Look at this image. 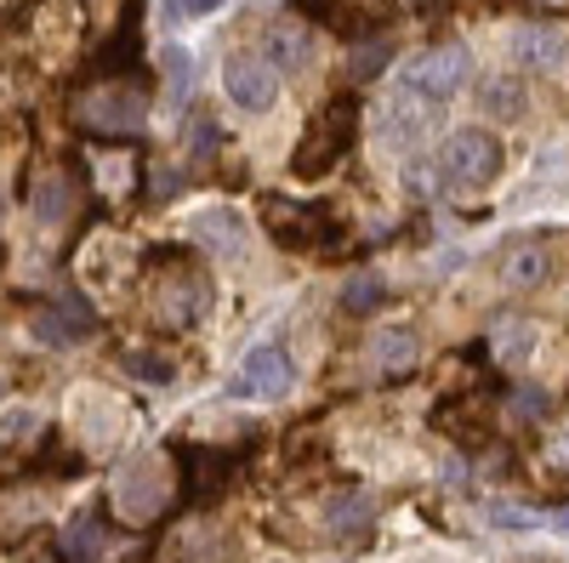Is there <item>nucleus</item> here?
I'll use <instances>...</instances> for the list:
<instances>
[{"label": "nucleus", "mask_w": 569, "mask_h": 563, "mask_svg": "<svg viewBox=\"0 0 569 563\" xmlns=\"http://www.w3.org/2000/svg\"><path fill=\"white\" fill-rule=\"evenodd\" d=\"M80 125L98 131V137H131L149 125V91L131 86V80H109V86H91L80 98Z\"/></svg>", "instance_id": "nucleus-1"}, {"label": "nucleus", "mask_w": 569, "mask_h": 563, "mask_svg": "<svg viewBox=\"0 0 569 563\" xmlns=\"http://www.w3.org/2000/svg\"><path fill=\"white\" fill-rule=\"evenodd\" d=\"M171 506V466L160 455H142L114 473V512L126 524H154Z\"/></svg>", "instance_id": "nucleus-2"}, {"label": "nucleus", "mask_w": 569, "mask_h": 563, "mask_svg": "<svg viewBox=\"0 0 569 563\" xmlns=\"http://www.w3.org/2000/svg\"><path fill=\"white\" fill-rule=\"evenodd\" d=\"M496 171H501V143L490 131H456L450 143L439 149V177H445V188H456V194H467V188H485V182H496Z\"/></svg>", "instance_id": "nucleus-3"}, {"label": "nucleus", "mask_w": 569, "mask_h": 563, "mask_svg": "<svg viewBox=\"0 0 569 563\" xmlns=\"http://www.w3.org/2000/svg\"><path fill=\"white\" fill-rule=\"evenodd\" d=\"M353 125H359V114H353V103L342 98V103H330L313 125H308V137H302V149H297V177H325L330 165H337L342 154H348V143H353Z\"/></svg>", "instance_id": "nucleus-4"}, {"label": "nucleus", "mask_w": 569, "mask_h": 563, "mask_svg": "<svg viewBox=\"0 0 569 563\" xmlns=\"http://www.w3.org/2000/svg\"><path fill=\"white\" fill-rule=\"evenodd\" d=\"M467 74H472V58L461 52V46H433V52H421V58L405 69V91L439 109V103H450L456 91L467 86Z\"/></svg>", "instance_id": "nucleus-5"}, {"label": "nucleus", "mask_w": 569, "mask_h": 563, "mask_svg": "<svg viewBox=\"0 0 569 563\" xmlns=\"http://www.w3.org/2000/svg\"><path fill=\"white\" fill-rule=\"evenodd\" d=\"M291 382H297L291 353L268 342V348H251V353H246V364L233 370L228 393H233V399H251V404H268V399H284V393H291Z\"/></svg>", "instance_id": "nucleus-6"}, {"label": "nucleus", "mask_w": 569, "mask_h": 563, "mask_svg": "<svg viewBox=\"0 0 569 563\" xmlns=\"http://www.w3.org/2000/svg\"><path fill=\"white\" fill-rule=\"evenodd\" d=\"M206 308H211V279L200 268H171L154 285V313L166 331H188Z\"/></svg>", "instance_id": "nucleus-7"}, {"label": "nucleus", "mask_w": 569, "mask_h": 563, "mask_svg": "<svg viewBox=\"0 0 569 563\" xmlns=\"http://www.w3.org/2000/svg\"><path fill=\"white\" fill-rule=\"evenodd\" d=\"M222 91H228V98L240 103L246 114H268L273 98H279V69H273L268 58H257V52H233V58L222 63Z\"/></svg>", "instance_id": "nucleus-8"}, {"label": "nucleus", "mask_w": 569, "mask_h": 563, "mask_svg": "<svg viewBox=\"0 0 569 563\" xmlns=\"http://www.w3.org/2000/svg\"><path fill=\"white\" fill-rule=\"evenodd\" d=\"M262 217L273 228V240L291 245V251H313L337 233V222H330L319 205H297V200H262Z\"/></svg>", "instance_id": "nucleus-9"}, {"label": "nucleus", "mask_w": 569, "mask_h": 563, "mask_svg": "<svg viewBox=\"0 0 569 563\" xmlns=\"http://www.w3.org/2000/svg\"><path fill=\"white\" fill-rule=\"evenodd\" d=\"M507 52L518 69H536V74H552L563 58H569V34L563 29H541V23H525V29H512L507 40Z\"/></svg>", "instance_id": "nucleus-10"}, {"label": "nucleus", "mask_w": 569, "mask_h": 563, "mask_svg": "<svg viewBox=\"0 0 569 563\" xmlns=\"http://www.w3.org/2000/svg\"><path fill=\"white\" fill-rule=\"evenodd\" d=\"M427 125H433V103L410 98V91L388 98V103H382V114H376V131H382V143H393V149L421 143V131H427Z\"/></svg>", "instance_id": "nucleus-11"}, {"label": "nucleus", "mask_w": 569, "mask_h": 563, "mask_svg": "<svg viewBox=\"0 0 569 563\" xmlns=\"http://www.w3.org/2000/svg\"><path fill=\"white\" fill-rule=\"evenodd\" d=\"M552 268H558L552 245H541V240L512 245V251L501 257V285H507V291H541L547 279H552Z\"/></svg>", "instance_id": "nucleus-12"}, {"label": "nucleus", "mask_w": 569, "mask_h": 563, "mask_svg": "<svg viewBox=\"0 0 569 563\" xmlns=\"http://www.w3.org/2000/svg\"><path fill=\"white\" fill-rule=\"evenodd\" d=\"M34 336H40L46 348H74V342L91 336V313H86L74 296H63V302H52V308L34 313Z\"/></svg>", "instance_id": "nucleus-13"}, {"label": "nucleus", "mask_w": 569, "mask_h": 563, "mask_svg": "<svg viewBox=\"0 0 569 563\" xmlns=\"http://www.w3.org/2000/svg\"><path fill=\"white\" fill-rule=\"evenodd\" d=\"M416 359H421V336L410 324H382L370 336V364L382 375H405V370H416Z\"/></svg>", "instance_id": "nucleus-14"}, {"label": "nucleus", "mask_w": 569, "mask_h": 563, "mask_svg": "<svg viewBox=\"0 0 569 563\" xmlns=\"http://www.w3.org/2000/svg\"><path fill=\"white\" fill-rule=\"evenodd\" d=\"M188 233H194V245H206V251H217V257H240V251H246V222H240V211H228V205L200 211Z\"/></svg>", "instance_id": "nucleus-15"}, {"label": "nucleus", "mask_w": 569, "mask_h": 563, "mask_svg": "<svg viewBox=\"0 0 569 563\" xmlns=\"http://www.w3.org/2000/svg\"><path fill=\"white\" fill-rule=\"evenodd\" d=\"M370 519H376V506H370L365 490H342V495H330V501H325V524H330V535H365Z\"/></svg>", "instance_id": "nucleus-16"}, {"label": "nucleus", "mask_w": 569, "mask_h": 563, "mask_svg": "<svg viewBox=\"0 0 569 563\" xmlns=\"http://www.w3.org/2000/svg\"><path fill=\"white\" fill-rule=\"evenodd\" d=\"M63 546L74 552V563H103L114 552V535L103 530V519H74L69 535H63Z\"/></svg>", "instance_id": "nucleus-17"}, {"label": "nucleus", "mask_w": 569, "mask_h": 563, "mask_svg": "<svg viewBox=\"0 0 569 563\" xmlns=\"http://www.w3.org/2000/svg\"><path fill=\"white\" fill-rule=\"evenodd\" d=\"M479 103H485L496 120H518V114H525V86H518V80H507V74H496V80H485Z\"/></svg>", "instance_id": "nucleus-18"}, {"label": "nucleus", "mask_w": 569, "mask_h": 563, "mask_svg": "<svg viewBox=\"0 0 569 563\" xmlns=\"http://www.w3.org/2000/svg\"><path fill=\"white\" fill-rule=\"evenodd\" d=\"M74 211V188H69V177H46L40 182V194H34V217L40 222H63Z\"/></svg>", "instance_id": "nucleus-19"}, {"label": "nucleus", "mask_w": 569, "mask_h": 563, "mask_svg": "<svg viewBox=\"0 0 569 563\" xmlns=\"http://www.w3.org/2000/svg\"><path fill=\"white\" fill-rule=\"evenodd\" d=\"M222 479H228V461L222 455H206V450L188 455V490H194V495H217Z\"/></svg>", "instance_id": "nucleus-20"}, {"label": "nucleus", "mask_w": 569, "mask_h": 563, "mask_svg": "<svg viewBox=\"0 0 569 563\" xmlns=\"http://www.w3.org/2000/svg\"><path fill=\"white\" fill-rule=\"evenodd\" d=\"M382 302H388L382 279H348V291H342V308H348V313H376Z\"/></svg>", "instance_id": "nucleus-21"}, {"label": "nucleus", "mask_w": 569, "mask_h": 563, "mask_svg": "<svg viewBox=\"0 0 569 563\" xmlns=\"http://www.w3.org/2000/svg\"><path fill=\"white\" fill-rule=\"evenodd\" d=\"M393 63V40H365L359 52H353V80H370V74H382Z\"/></svg>", "instance_id": "nucleus-22"}, {"label": "nucleus", "mask_w": 569, "mask_h": 563, "mask_svg": "<svg viewBox=\"0 0 569 563\" xmlns=\"http://www.w3.org/2000/svg\"><path fill=\"white\" fill-rule=\"evenodd\" d=\"M273 63L302 69V63H308V34H302V29H273Z\"/></svg>", "instance_id": "nucleus-23"}, {"label": "nucleus", "mask_w": 569, "mask_h": 563, "mask_svg": "<svg viewBox=\"0 0 569 563\" xmlns=\"http://www.w3.org/2000/svg\"><path fill=\"white\" fill-rule=\"evenodd\" d=\"M126 370L137 375V382H154V388L171 382V359H160V353H126Z\"/></svg>", "instance_id": "nucleus-24"}, {"label": "nucleus", "mask_w": 569, "mask_h": 563, "mask_svg": "<svg viewBox=\"0 0 569 563\" xmlns=\"http://www.w3.org/2000/svg\"><path fill=\"white\" fill-rule=\"evenodd\" d=\"M541 461L552 466V473H558V479H569V415H563V421H558V428L547 433V444H541Z\"/></svg>", "instance_id": "nucleus-25"}, {"label": "nucleus", "mask_w": 569, "mask_h": 563, "mask_svg": "<svg viewBox=\"0 0 569 563\" xmlns=\"http://www.w3.org/2000/svg\"><path fill=\"white\" fill-rule=\"evenodd\" d=\"M222 0H166V18L171 23H194V18H211Z\"/></svg>", "instance_id": "nucleus-26"}, {"label": "nucleus", "mask_w": 569, "mask_h": 563, "mask_svg": "<svg viewBox=\"0 0 569 563\" xmlns=\"http://www.w3.org/2000/svg\"><path fill=\"white\" fill-rule=\"evenodd\" d=\"M496 342H501V353L525 359V348H530V324H525V319H507L501 331H496Z\"/></svg>", "instance_id": "nucleus-27"}, {"label": "nucleus", "mask_w": 569, "mask_h": 563, "mask_svg": "<svg viewBox=\"0 0 569 563\" xmlns=\"http://www.w3.org/2000/svg\"><path fill=\"white\" fill-rule=\"evenodd\" d=\"M490 519H496L501 530H536V524H541L536 512H525V506H507V501H496V506H490Z\"/></svg>", "instance_id": "nucleus-28"}, {"label": "nucleus", "mask_w": 569, "mask_h": 563, "mask_svg": "<svg viewBox=\"0 0 569 563\" xmlns=\"http://www.w3.org/2000/svg\"><path fill=\"white\" fill-rule=\"evenodd\" d=\"M217 149V125L200 114V120H188V154H211Z\"/></svg>", "instance_id": "nucleus-29"}, {"label": "nucleus", "mask_w": 569, "mask_h": 563, "mask_svg": "<svg viewBox=\"0 0 569 563\" xmlns=\"http://www.w3.org/2000/svg\"><path fill=\"white\" fill-rule=\"evenodd\" d=\"M166 74H171V86H177V91H188V74H194V63H188L182 46H166Z\"/></svg>", "instance_id": "nucleus-30"}, {"label": "nucleus", "mask_w": 569, "mask_h": 563, "mask_svg": "<svg viewBox=\"0 0 569 563\" xmlns=\"http://www.w3.org/2000/svg\"><path fill=\"white\" fill-rule=\"evenodd\" d=\"M558 530H563V535H569V512H558Z\"/></svg>", "instance_id": "nucleus-31"}, {"label": "nucleus", "mask_w": 569, "mask_h": 563, "mask_svg": "<svg viewBox=\"0 0 569 563\" xmlns=\"http://www.w3.org/2000/svg\"><path fill=\"white\" fill-rule=\"evenodd\" d=\"M541 7H569V0H541Z\"/></svg>", "instance_id": "nucleus-32"}, {"label": "nucleus", "mask_w": 569, "mask_h": 563, "mask_svg": "<svg viewBox=\"0 0 569 563\" xmlns=\"http://www.w3.org/2000/svg\"><path fill=\"white\" fill-rule=\"evenodd\" d=\"M34 563H52V557H34Z\"/></svg>", "instance_id": "nucleus-33"}, {"label": "nucleus", "mask_w": 569, "mask_h": 563, "mask_svg": "<svg viewBox=\"0 0 569 563\" xmlns=\"http://www.w3.org/2000/svg\"><path fill=\"white\" fill-rule=\"evenodd\" d=\"M0 388H7V382H0Z\"/></svg>", "instance_id": "nucleus-34"}]
</instances>
